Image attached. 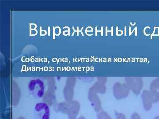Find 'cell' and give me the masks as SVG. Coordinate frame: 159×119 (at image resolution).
Listing matches in <instances>:
<instances>
[{
    "mask_svg": "<svg viewBox=\"0 0 159 119\" xmlns=\"http://www.w3.org/2000/svg\"><path fill=\"white\" fill-rule=\"evenodd\" d=\"M28 91L33 99H39L43 97L45 91L44 82L40 79H31L28 85Z\"/></svg>",
    "mask_w": 159,
    "mask_h": 119,
    "instance_id": "6da1fadb",
    "label": "cell"
},
{
    "mask_svg": "<svg viewBox=\"0 0 159 119\" xmlns=\"http://www.w3.org/2000/svg\"><path fill=\"white\" fill-rule=\"evenodd\" d=\"M33 113L34 119H51V108L45 102L36 103L33 108Z\"/></svg>",
    "mask_w": 159,
    "mask_h": 119,
    "instance_id": "7a4b0ae2",
    "label": "cell"
}]
</instances>
